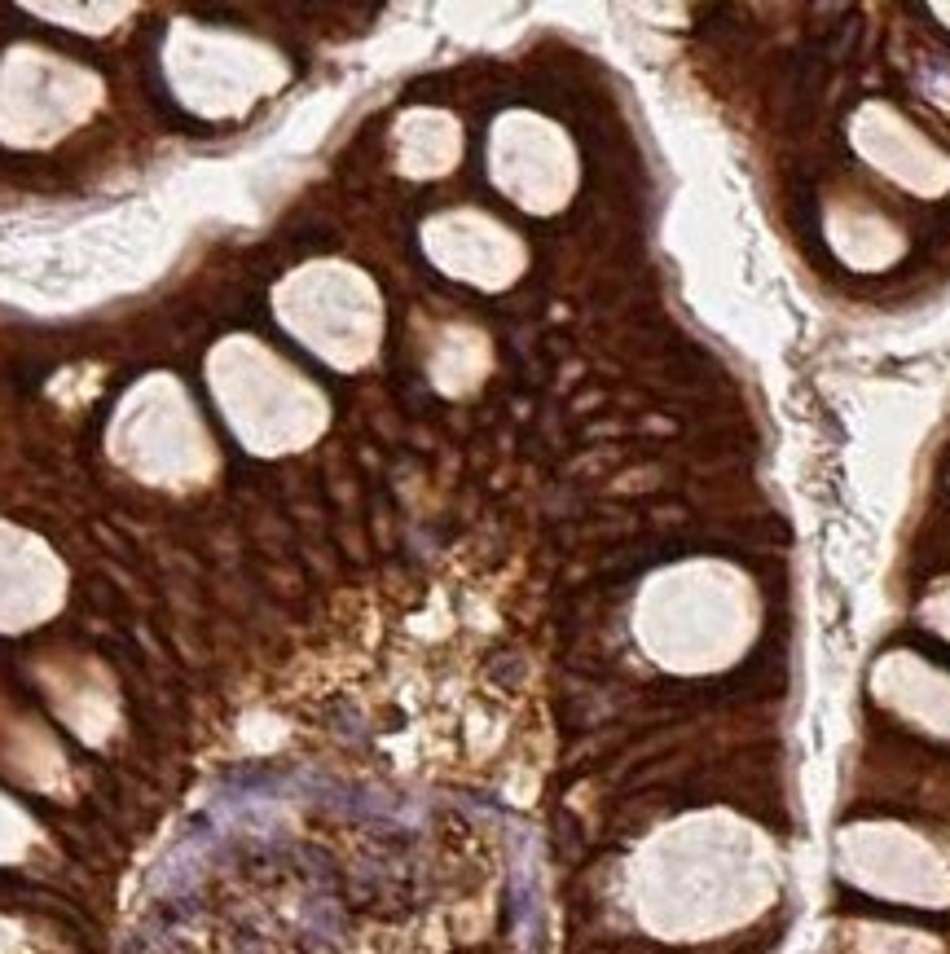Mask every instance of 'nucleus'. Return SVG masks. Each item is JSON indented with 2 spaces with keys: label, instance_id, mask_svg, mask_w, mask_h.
<instances>
[{
  "label": "nucleus",
  "instance_id": "obj_1",
  "mask_svg": "<svg viewBox=\"0 0 950 954\" xmlns=\"http://www.w3.org/2000/svg\"><path fill=\"white\" fill-rule=\"evenodd\" d=\"M638 638L673 669L731 664L757 634V594L722 559H687L656 572L638 598Z\"/></svg>",
  "mask_w": 950,
  "mask_h": 954
},
{
  "label": "nucleus",
  "instance_id": "obj_2",
  "mask_svg": "<svg viewBox=\"0 0 950 954\" xmlns=\"http://www.w3.org/2000/svg\"><path fill=\"white\" fill-rule=\"evenodd\" d=\"M212 387L229 427L256 453H291L322 436L326 396L256 339H229L212 357Z\"/></svg>",
  "mask_w": 950,
  "mask_h": 954
},
{
  "label": "nucleus",
  "instance_id": "obj_3",
  "mask_svg": "<svg viewBox=\"0 0 950 954\" xmlns=\"http://www.w3.org/2000/svg\"><path fill=\"white\" fill-rule=\"evenodd\" d=\"M278 317L308 352L335 370H357L379 352L383 299L352 264L317 260L278 286Z\"/></svg>",
  "mask_w": 950,
  "mask_h": 954
},
{
  "label": "nucleus",
  "instance_id": "obj_4",
  "mask_svg": "<svg viewBox=\"0 0 950 954\" xmlns=\"http://www.w3.org/2000/svg\"><path fill=\"white\" fill-rule=\"evenodd\" d=\"M489 176L515 207L550 216L577 190V150L559 124L533 110H506L489 132Z\"/></svg>",
  "mask_w": 950,
  "mask_h": 954
},
{
  "label": "nucleus",
  "instance_id": "obj_5",
  "mask_svg": "<svg viewBox=\"0 0 950 954\" xmlns=\"http://www.w3.org/2000/svg\"><path fill=\"white\" fill-rule=\"evenodd\" d=\"M172 75L181 97L207 115H234L282 80L278 53L220 31H181L172 49Z\"/></svg>",
  "mask_w": 950,
  "mask_h": 954
},
{
  "label": "nucleus",
  "instance_id": "obj_6",
  "mask_svg": "<svg viewBox=\"0 0 950 954\" xmlns=\"http://www.w3.org/2000/svg\"><path fill=\"white\" fill-rule=\"evenodd\" d=\"M423 251L440 273L480 291H502L524 273V242L475 207H454L423 225Z\"/></svg>",
  "mask_w": 950,
  "mask_h": 954
},
{
  "label": "nucleus",
  "instance_id": "obj_7",
  "mask_svg": "<svg viewBox=\"0 0 950 954\" xmlns=\"http://www.w3.org/2000/svg\"><path fill=\"white\" fill-rule=\"evenodd\" d=\"M124 462L150 480H194L207 467V436L198 431L190 405L172 392V401L141 405L137 414L124 405Z\"/></svg>",
  "mask_w": 950,
  "mask_h": 954
},
{
  "label": "nucleus",
  "instance_id": "obj_8",
  "mask_svg": "<svg viewBox=\"0 0 950 954\" xmlns=\"http://www.w3.org/2000/svg\"><path fill=\"white\" fill-rule=\"evenodd\" d=\"M854 146L858 154H863L867 163H876L880 172H889V176H898L902 185H911V190H933V154L929 146H924L915 132L902 124L898 115H893L889 106H880V102H871L863 106L854 115Z\"/></svg>",
  "mask_w": 950,
  "mask_h": 954
},
{
  "label": "nucleus",
  "instance_id": "obj_9",
  "mask_svg": "<svg viewBox=\"0 0 950 954\" xmlns=\"http://www.w3.org/2000/svg\"><path fill=\"white\" fill-rule=\"evenodd\" d=\"M462 154V128L445 110H410L392 132V159L405 176H445Z\"/></svg>",
  "mask_w": 950,
  "mask_h": 954
},
{
  "label": "nucleus",
  "instance_id": "obj_10",
  "mask_svg": "<svg viewBox=\"0 0 950 954\" xmlns=\"http://www.w3.org/2000/svg\"><path fill=\"white\" fill-rule=\"evenodd\" d=\"M823 229H827V242L836 247V255H841L845 264H858V269H876V264H871V247H867V242L876 234H893V229L876 212L854 207V203H849V207H841V203L827 207ZM876 247H885V251L898 255V242H893V238H876Z\"/></svg>",
  "mask_w": 950,
  "mask_h": 954
}]
</instances>
